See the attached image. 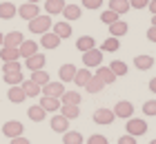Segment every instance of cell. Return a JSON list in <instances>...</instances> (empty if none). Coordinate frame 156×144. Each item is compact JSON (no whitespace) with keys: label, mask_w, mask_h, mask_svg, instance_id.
I'll list each match as a JSON object with an SVG mask.
<instances>
[{"label":"cell","mask_w":156,"mask_h":144,"mask_svg":"<svg viewBox=\"0 0 156 144\" xmlns=\"http://www.w3.org/2000/svg\"><path fill=\"white\" fill-rule=\"evenodd\" d=\"M143 113L145 115H156V100H147L143 104Z\"/></svg>","instance_id":"ab89813d"},{"label":"cell","mask_w":156,"mask_h":144,"mask_svg":"<svg viewBox=\"0 0 156 144\" xmlns=\"http://www.w3.org/2000/svg\"><path fill=\"white\" fill-rule=\"evenodd\" d=\"M65 91L67 89H65V84H62V82H47L45 86H42V95H47V98H58L60 100V95Z\"/></svg>","instance_id":"8992f818"},{"label":"cell","mask_w":156,"mask_h":144,"mask_svg":"<svg viewBox=\"0 0 156 144\" xmlns=\"http://www.w3.org/2000/svg\"><path fill=\"white\" fill-rule=\"evenodd\" d=\"M127 135H134V138H140V135L147 133V122L145 120H138V118H129L127 120Z\"/></svg>","instance_id":"7a4b0ae2"},{"label":"cell","mask_w":156,"mask_h":144,"mask_svg":"<svg viewBox=\"0 0 156 144\" xmlns=\"http://www.w3.org/2000/svg\"><path fill=\"white\" fill-rule=\"evenodd\" d=\"M20 58V51L13 47H0V60L2 62H11V60H18Z\"/></svg>","instance_id":"d4e9b609"},{"label":"cell","mask_w":156,"mask_h":144,"mask_svg":"<svg viewBox=\"0 0 156 144\" xmlns=\"http://www.w3.org/2000/svg\"><path fill=\"white\" fill-rule=\"evenodd\" d=\"M20 86H23V91L27 93V98H36V95H40V93H42V86H38L34 80H23V84H20Z\"/></svg>","instance_id":"ffe728a7"},{"label":"cell","mask_w":156,"mask_h":144,"mask_svg":"<svg viewBox=\"0 0 156 144\" xmlns=\"http://www.w3.org/2000/svg\"><path fill=\"white\" fill-rule=\"evenodd\" d=\"M51 27H54V22H51V16H49V13H45V16H40V13H38L34 20H29V31L31 33H38V35L47 33Z\"/></svg>","instance_id":"6da1fadb"},{"label":"cell","mask_w":156,"mask_h":144,"mask_svg":"<svg viewBox=\"0 0 156 144\" xmlns=\"http://www.w3.org/2000/svg\"><path fill=\"white\" fill-rule=\"evenodd\" d=\"M62 9H65V2H62V0H47L45 2V11L49 16H58V13H62Z\"/></svg>","instance_id":"603a6c76"},{"label":"cell","mask_w":156,"mask_h":144,"mask_svg":"<svg viewBox=\"0 0 156 144\" xmlns=\"http://www.w3.org/2000/svg\"><path fill=\"white\" fill-rule=\"evenodd\" d=\"M7 98H9V102L20 104V102H25L27 93L23 91V86H20V84H16V86H9V91H7Z\"/></svg>","instance_id":"8fae6325"},{"label":"cell","mask_w":156,"mask_h":144,"mask_svg":"<svg viewBox=\"0 0 156 144\" xmlns=\"http://www.w3.org/2000/svg\"><path fill=\"white\" fill-rule=\"evenodd\" d=\"M23 131H25V126H23V122H18V120H9V122H5V126H2V133H5L9 140L20 138Z\"/></svg>","instance_id":"3957f363"},{"label":"cell","mask_w":156,"mask_h":144,"mask_svg":"<svg viewBox=\"0 0 156 144\" xmlns=\"http://www.w3.org/2000/svg\"><path fill=\"white\" fill-rule=\"evenodd\" d=\"M134 67L140 71H147L154 67V55H136L134 58Z\"/></svg>","instance_id":"44dd1931"},{"label":"cell","mask_w":156,"mask_h":144,"mask_svg":"<svg viewBox=\"0 0 156 144\" xmlns=\"http://www.w3.org/2000/svg\"><path fill=\"white\" fill-rule=\"evenodd\" d=\"M118 144H136V138L134 135H123V138H118Z\"/></svg>","instance_id":"ee69618b"},{"label":"cell","mask_w":156,"mask_h":144,"mask_svg":"<svg viewBox=\"0 0 156 144\" xmlns=\"http://www.w3.org/2000/svg\"><path fill=\"white\" fill-rule=\"evenodd\" d=\"M150 91L156 93V78H152V80H150Z\"/></svg>","instance_id":"c3c4849f"},{"label":"cell","mask_w":156,"mask_h":144,"mask_svg":"<svg viewBox=\"0 0 156 144\" xmlns=\"http://www.w3.org/2000/svg\"><path fill=\"white\" fill-rule=\"evenodd\" d=\"M118 47H120V40H118V38H112V35H109V38L101 45V51H105V53H114V51H118Z\"/></svg>","instance_id":"1f68e13d"},{"label":"cell","mask_w":156,"mask_h":144,"mask_svg":"<svg viewBox=\"0 0 156 144\" xmlns=\"http://www.w3.org/2000/svg\"><path fill=\"white\" fill-rule=\"evenodd\" d=\"M85 89H87L89 93H98V91H103V89H105V82H103L98 75H91V80L87 82V86H85Z\"/></svg>","instance_id":"836d02e7"},{"label":"cell","mask_w":156,"mask_h":144,"mask_svg":"<svg viewBox=\"0 0 156 144\" xmlns=\"http://www.w3.org/2000/svg\"><path fill=\"white\" fill-rule=\"evenodd\" d=\"M76 67H74V64H62V67H60V71H58V75H60V82L62 84H65V82H74V75H76Z\"/></svg>","instance_id":"9a60e30c"},{"label":"cell","mask_w":156,"mask_h":144,"mask_svg":"<svg viewBox=\"0 0 156 144\" xmlns=\"http://www.w3.org/2000/svg\"><path fill=\"white\" fill-rule=\"evenodd\" d=\"M40 45L45 47V49H58L60 38H58V35H56L54 31H47V33H42V35H40Z\"/></svg>","instance_id":"7c38bea8"},{"label":"cell","mask_w":156,"mask_h":144,"mask_svg":"<svg viewBox=\"0 0 156 144\" xmlns=\"http://www.w3.org/2000/svg\"><path fill=\"white\" fill-rule=\"evenodd\" d=\"M147 9L152 11V16H156V0H150V7H147Z\"/></svg>","instance_id":"7dc6e473"},{"label":"cell","mask_w":156,"mask_h":144,"mask_svg":"<svg viewBox=\"0 0 156 144\" xmlns=\"http://www.w3.org/2000/svg\"><path fill=\"white\" fill-rule=\"evenodd\" d=\"M18 51H20V55L27 60V58H31V55L38 53V42H34V40H23V45L18 47Z\"/></svg>","instance_id":"9c48e42d"},{"label":"cell","mask_w":156,"mask_h":144,"mask_svg":"<svg viewBox=\"0 0 156 144\" xmlns=\"http://www.w3.org/2000/svg\"><path fill=\"white\" fill-rule=\"evenodd\" d=\"M114 120H116V115H114L112 109H98L94 113V122L96 124H112Z\"/></svg>","instance_id":"ba28073f"},{"label":"cell","mask_w":156,"mask_h":144,"mask_svg":"<svg viewBox=\"0 0 156 144\" xmlns=\"http://www.w3.org/2000/svg\"><path fill=\"white\" fill-rule=\"evenodd\" d=\"M27 115H29L31 122H42V120H45V115H47V111L42 109L40 104H34V106H29V109H27Z\"/></svg>","instance_id":"cb8c5ba5"},{"label":"cell","mask_w":156,"mask_h":144,"mask_svg":"<svg viewBox=\"0 0 156 144\" xmlns=\"http://www.w3.org/2000/svg\"><path fill=\"white\" fill-rule=\"evenodd\" d=\"M109 69L114 71V75L118 78V75H127V64L123 62V60H114L109 64Z\"/></svg>","instance_id":"d590c367"},{"label":"cell","mask_w":156,"mask_h":144,"mask_svg":"<svg viewBox=\"0 0 156 144\" xmlns=\"http://www.w3.org/2000/svg\"><path fill=\"white\" fill-rule=\"evenodd\" d=\"M94 75H98V78H101V80L105 82V86H107V84H114V80H116L114 71H112L109 67H103V64L96 69V73H94Z\"/></svg>","instance_id":"2e32d148"},{"label":"cell","mask_w":156,"mask_h":144,"mask_svg":"<svg viewBox=\"0 0 156 144\" xmlns=\"http://www.w3.org/2000/svg\"><path fill=\"white\" fill-rule=\"evenodd\" d=\"M31 80L36 82L38 86H45L47 82H51V80H49V73H47L45 69H40V71H31Z\"/></svg>","instance_id":"d6a6232c"},{"label":"cell","mask_w":156,"mask_h":144,"mask_svg":"<svg viewBox=\"0 0 156 144\" xmlns=\"http://www.w3.org/2000/svg\"><path fill=\"white\" fill-rule=\"evenodd\" d=\"M150 144H156V140H152V142H150Z\"/></svg>","instance_id":"f5cc1de1"},{"label":"cell","mask_w":156,"mask_h":144,"mask_svg":"<svg viewBox=\"0 0 156 144\" xmlns=\"http://www.w3.org/2000/svg\"><path fill=\"white\" fill-rule=\"evenodd\" d=\"M129 7L132 9H145V7H150V0H129Z\"/></svg>","instance_id":"b9f144b4"},{"label":"cell","mask_w":156,"mask_h":144,"mask_svg":"<svg viewBox=\"0 0 156 144\" xmlns=\"http://www.w3.org/2000/svg\"><path fill=\"white\" fill-rule=\"evenodd\" d=\"M51 129H54V131L56 133H67L69 131V120L65 118V115H54V118H51Z\"/></svg>","instance_id":"4fadbf2b"},{"label":"cell","mask_w":156,"mask_h":144,"mask_svg":"<svg viewBox=\"0 0 156 144\" xmlns=\"http://www.w3.org/2000/svg\"><path fill=\"white\" fill-rule=\"evenodd\" d=\"M38 13H40V9H38V5H34V2H25V5L18 9V16L23 18V20H27V22L34 20Z\"/></svg>","instance_id":"52a82bcc"},{"label":"cell","mask_w":156,"mask_h":144,"mask_svg":"<svg viewBox=\"0 0 156 144\" xmlns=\"http://www.w3.org/2000/svg\"><path fill=\"white\" fill-rule=\"evenodd\" d=\"M54 33L58 35L60 40H62V38H69V35H72V25H69L67 20H62V22H56V25H54Z\"/></svg>","instance_id":"484cf974"},{"label":"cell","mask_w":156,"mask_h":144,"mask_svg":"<svg viewBox=\"0 0 156 144\" xmlns=\"http://www.w3.org/2000/svg\"><path fill=\"white\" fill-rule=\"evenodd\" d=\"M18 71H23V67H20V62H18V60L5 62V67H2V73H18Z\"/></svg>","instance_id":"74e56055"},{"label":"cell","mask_w":156,"mask_h":144,"mask_svg":"<svg viewBox=\"0 0 156 144\" xmlns=\"http://www.w3.org/2000/svg\"><path fill=\"white\" fill-rule=\"evenodd\" d=\"M80 7L78 5H65V9H62V16H65V20H78L80 18Z\"/></svg>","instance_id":"f546056e"},{"label":"cell","mask_w":156,"mask_h":144,"mask_svg":"<svg viewBox=\"0 0 156 144\" xmlns=\"http://www.w3.org/2000/svg\"><path fill=\"white\" fill-rule=\"evenodd\" d=\"M23 33H20V31H9V33H7L5 35V45L2 47H13V49H18L20 45H23Z\"/></svg>","instance_id":"e0dca14e"},{"label":"cell","mask_w":156,"mask_h":144,"mask_svg":"<svg viewBox=\"0 0 156 144\" xmlns=\"http://www.w3.org/2000/svg\"><path fill=\"white\" fill-rule=\"evenodd\" d=\"M101 62H103V51H101V49H91V51H85L83 53V64L87 69L101 67Z\"/></svg>","instance_id":"277c9868"},{"label":"cell","mask_w":156,"mask_h":144,"mask_svg":"<svg viewBox=\"0 0 156 144\" xmlns=\"http://www.w3.org/2000/svg\"><path fill=\"white\" fill-rule=\"evenodd\" d=\"M112 111H114L116 118L129 120L132 115H134V104H132V102H127V100H120V102H116V106H114Z\"/></svg>","instance_id":"5b68a950"},{"label":"cell","mask_w":156,"mask_h":144,"mask_svg":"<svg viewBox=\"0 0 156 144\" xmlns=\"http://www.w3.org/2000/svg\"><path fill=\"white\" fill-rule=\"evenodd\" d=\"M127 29L129 27H127L125 20H116L114 25H109V35L112 38H123V35L127 33Z\"/></svg>","instance_id":"d6986e66"},{"label":"cell","mask_w":156,"mask_h":144,"mask_svg":"<svg viewBox=\"0 0 156 144\" xmlns=\"http://www.w3.org/2000/svg\"><path fill=\"white\" fill-rule=\"evenodd\" d=\"M5 82L9 86H16V84H23V73H5Z\"/></svg>","instance_id":"8d00e7d4"},{"label":"cell","mask_w":156,"mask_h":144,"mask_svg":"<svg viewBox=\"0 0 156 144\" xmlns=\"http://www.w3.org/2000/svg\"><path fill=\"white\" fill-rule=\"evenodd\" d=\"M85 9H101V5H103V0H80Z\"/></svg>","instance_id":"60d3db41"},{"label":"cell","mask_w":156,"mask_h":144,"mask_svg":"<svg viewBox=\"0 0 156 144\" xmlns=\"http://www.w3.org/2000/svg\"><path fill=\"white\" fill-rule=\"evenodd\" d=\"M60 104H74V106H78V104H80V93H78V91H65L60 95Z\"/></svg>","instance_id":"4316f807"},{"label":"cell","mask_w":156,"mask_h":144,"mask_svg":"<svg viewBox=\"0 0 156 144\" xmlns=\"http://www.w3.org/2000/svg\"><path fill=\"white\" fill-rule=\"evenodd\" d=\"M60 115H65L67 120H76L80 115V109L74 104H60Z\"/></svg>","instance_id":"4dcf8cb0"},{"label":"cell","mask_w":156,"mask_h":144,"mask_svg":"<svg viewBox=\"0 0 156 144\" xmlns=\"http://www.w3.org/2000/svg\"><path fill=\"white\" fill-rule=\"evenodd\" d=\"M91 75H94V73H91L87 67H85V69H78L76 75H74V84H76V86H87V82L91 80Z\"/></svg>","instance_id":"ac0fdd59"},{"label":"cell","mask_w":156,"mask_h":144,"mask_svg":"<svg viewBox=\"0 0 156 144\" xmlns=\"http://www.w3.org/2000/svg\"><path fill=\"white\" fill-rule=\"evenodd\" d=\"M5 45V33H0V47Z\"/></svg>","instance_id":"681fc988"},{"label":"cell","mask_w":156,"mask_h":144,"mask_svg":"<svg viewBox=\"0 0 156 144\" xmlns=\"http://www.w3.org/2000/svg\"><path fill=\"white\" fill-rule=\"evenodd\" d=\"M18 13V9L13 7V2H0V18L2 20H11Z\"/></svg>","instance_id":"83f0119b"},{"label":"cell","mask_w":156,"mask_h":144,"mask_svg":"<svg viewBox=\"0 0 156 144\" xmlns=\"http://www.w3.org/2000/svg\"><path fill=\"white\" fill-rule=\"evenodd\" d=\"M109 9L114 13H118V16H123V13H127L132 9V7H129V0H109Z\"/></svg>","instance_id":"7402d4cb"},{"label":"cell","mask_w":156,"mask_h":144,"mask_svg":"<svg viewBox=\"0 0 156 144\" xmlns=\"http://www.w3.org/2000/svg\"><path fill=\"white\" fill-rule=\"evenodd\" d=\"M11 144H31V142L27 140V138H23V135H20V138H13V140H11Z\"/></svg>","instance_id":"bcb514c9"},{"label":"cell","mask_w":156,"mask_h":144,"mask_svg":"<svg viewBox=\"0 0 156 144\" xmlns=\"http://www.w3.org/2000/svg\"><path fill=\"white\" fill-rule=\"evenodd\" d=\"M27 2H34V5H38V2H40V0H27Z\"/></svg>","instance_id":"816d5d0a"},{"label":"cell","mask_w":156,"mask_h":144,"mask_svg":"<svg viewBox=\"0 0 156 144\" xmlns=\"http://www.w3.org/2000/svg\"><path fill=\"white\" fill-rule=\"evenodd\" d=\"M101 20H103V22L109 27V25H114L116 20H118V13H114L112 9H107V11H103V13H101Z\"/></svg>","instance_id":"f35d334b"},{"label":"cell","mask_w":156,"mask_h":144,"mask_svg":"<svg viewBox=\"0 0 156 144\" xmlns=\"http://www.w3.org/2000/svg\"><path fill=\"white\" fill-rule=\"evenodd\" d=\"M76 49H78L80 53L91 51V49H96V40L91 38V35H80V38L76 40Z\"/></svg>","instance_id":"5bb4252c"},{"label":"cell","mask_w":156,"mask_h":144,"mask_svg":"<svg viewBox=\"0 0 156 144\" xmlns=\"http://www.w3.org/2000/svg\"><path fill=\"white\" fill-rule=\"evenodd\" d=\"M152 27H156V16H152Z\"/></svg>","instance_id":"f907efd6"},{"label":"cell","mask_w":156,"mask_h":144,"mask_svg":"<svg viewBox=\"0 0 156 144\" xmlns=\"http://www.w3.org/2000/svg\"><path fill=\"white\" fill-rule=\"evenodd\" d=\"M147 40H150V42H156V27H150V29H147Z\"/></svg>","instance_id":"f6af8a7d"},{"label":"cell","mask_w":156,"mask_h":144,"mask_svg":"<svg viewBox=\"0 0 156 144\" xmlns=\"http://www.w3.org/2000/svg\"><path fill=\"white\" fill-rule=\"evenodd\" d=\"M45 62H47V58L42 53H36V55H31V58H27V60H25V67L29 71H40L42 67H45Z\"/></svg>","instance_id":"30bf717a"},{"label":"cell","mask_w":156,"mask_h":144,"mask_svg":"<svg viewBox=\"0 0 156 144\" xmlns=\"http://www.w3.org/2000/svg\"><path fill=\"white\" fill-rule=\"evenodd\" d=\"M40 106H42L45 111H60V100H58V98H47V95H42Z\"/></svg>","instance_id":"f1b7e54d"},{"label":"cell","mask_w":156,"mask_h":144,"mask_svg":"<svg viewBox=\"0 0 156 144\" xmlns=\"http://www.w3.org/2000/svg\"><path fill=\"white\" fill-rule=\"evenodd\" d=\"M87 144H109V142H107L105 135H98V133H96V135H91V138L87 140Z\"/></svg>","instance_id":"7bdbcfd3"},{"label":"cell","mask_w":156,"mask_h":144,"mask_svg":"<svg viewBox=\"0 0 156 144\" xmlns=\"http://www.w3.org/2000/svg\"><path fill=\"white\" fill-rule=\"evenodd\" d=\"M62 144H83V135L78 131H67L62 133Z\"/></svg>","instance_id":"e575fe53"}]
</instances>
